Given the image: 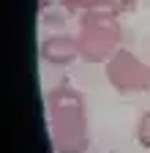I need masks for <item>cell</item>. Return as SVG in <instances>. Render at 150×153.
<instances>
[{
	"mask_svg": "<svg viewBox=\"0 0 150 153\" xmlns=\"http://www.w3.org/2000/svg\"><path fill=\"white\" fill-rule=\"evenodd\" d=\"M47 134L55 153H87L90 123L79 88L63 82L47 90Z\"/></svg>",
	"mask_w": 150,
	"mask_h": 153,
	"instance_id": "1",
	"label": "cell"
},
{
	"mask_svg": "<svg viewBox=\"0 0 150 153\" xmlns=\"http://www.w3.org/2000/svg\"><path fill=\"white\" fill-rule=\"evenodd\" d=\"M79 57L85 63H106L123 47V22L112 11H82L79 27Z\"/></svg>",
	"mask_w": 150,
	"mask_h": 153,
	"instance_id": "2",
	"label": "cell"
},
{
	"mask_svg": "<svg viewBox=\"0 0 150 153\" xmlns=\"http://www.w3.org/2000/svg\"><path fill=\"white\" fill-rule=\"evenodd\" d=\"M104 76L109 88L120 96H137L150 90V63H145L139 55L120 47L104 63Z\"/></svg>",
	"mask_w": 150,
	"mask_h": 153,
	"instance_id": "3",
	"label": "cell"
},
{
	"mask_svg": "<svg viewBox=\"0 0 150 153\" xmlns=\"http://www.w3.org/2000/svg\"><path fill=\"white\" fill-rule=\"evenodd\" d=\"M38 55H41V60L49 63V66H71L74 60H82L79 57V41H77V36H71V33H52L47 36L41 47H38Z\"/></svg>",
	"mask_w": 150,
	"mask_h": 153,
	"instance_id": "4",
	"label": "cell"
},
{
	"mask_svg": "<svg viewBox=\"0 0 150 153\" xmlns=\"http://www.w3.org/2000/svg\"><path fill=\"white\" fill-rule=\"evenodd\" d=\"M49 3H58L71 16L74 14H82V11H112V14L120 16V14L137 11L139 0H49Z\"/></svg>",
	"mask_w": 150,
	"mask_h": 153,
	"instance_id": "5",
	"label": "cell"
},
{
	"mask_svg": "<svg viewBox=\"0 0 150 153\" xmlns=\"http://www.w3.org/2000/svg\"><path fill=\"white\" fill-rule=\"evenodd\" d=\"M134 137H137V145L150 150V109H145L137 120V128H134Z\"/></svg>",
	"mask_w": 150,
	"mask_h": 153,
	"instance_id": "6",
	"label": "cell"
}]
</instances>
